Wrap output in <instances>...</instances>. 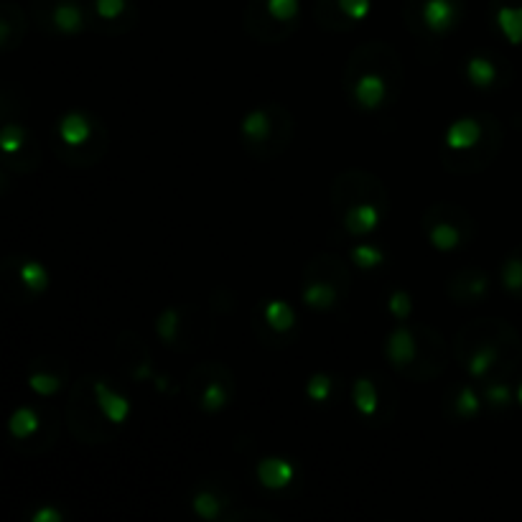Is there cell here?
Segmentation results:
<instances>
[{
	"mask_svg": "<svg viewBox=\"0 0 522 522\" xmlns=\"http://www.w3.org/2000/svg\"><path fill=\"white\" fill-rule=\"evenodd\" d=\"M451 357L477 385L489 380H512L522 365V339L500 316H484L461 326L451 342Z\"/></svg>",
	"mask_w": 522,
	"mask_h": 522,
	"instance_id": "1",
	"label": "cell"
},
{
	"mask_svg": "<svg viewBox=\"0 0 522 522\" xmlns=\"http://www.w3.org/2000/svg\"><path fill=\"white\" fill-rule=\"evenodd\" d=\"M342 87L354 110L365 115L388 113L405 87V69L395 46L385 41L357 46L344 64Z\"/></svg>",
	"mask_w": 522,
	"mask_h": 522,
	"instance_id": "2",
	"label": "cell"
},
{
	"mask_svg": "<svg viewBox=\"0 0 522 522\" xmlns=\"http://www.w3.org/2000/svg\"><path fill=\"white\" fill-rule=\"evenodd\" d=\"M502 141H505V130L494 115H459L444 130V143H441L444 169L456 176L482 174L484 169H489V163L500 156Z\"/></svg>",
	"mask_w": 522,
	"mask_h": 522,
	"instance_id": "3",
	"label": "cell"
},
{
	"mask_svg": "<svg viewBox=\"0 0 522 522\" xmlns=\"http://www.w3.org/2000/svg\"><path fill=\"white\" fill-rule=\"evenodd\" d=\"M382 349L390 367L410 382H431L449 367V344L444 334L418 321H398Z\"/></svg>",
	"mask_w": 522,
	"mask_h": 522,
	"instance_id": "4",
	"label": "cell"
},
{
	"mask_svg": "<svg viewBox=\"0 0 522 522\" xmlns=\"http://www.w3.org/2000/svg\"><path fill=\"white\" fill-rule=\"evenodd\" d=\"M110 135L105 123L87 110H67L51 128V151L69 169H92L105 158Z\"/></svg>",
	"mask_w": 522,
	"mask_h": 522,
	"instance_id": "5",
	"label": "cell"
},
{
	"mask_svg": "<svg viewBox=\"0 0 522 522\" xmlns=\"http://www.w3.org/2000/svg\"><path fill=\"white\" fill-rule=\"evenodd\" d=\"M296 133V120L281 102H265L253 107L240 120L242 148L258 161H273L288 151Z\"/></svg>",
	"mask_w": 522,
	"mask_h": 522,
	"instance_id": "6",
	"label": "cell"
},
{
	"mask_svg": "<svg viewBox=\"0 0 522 522\" xmlns=\"http://www.w3.org/2000/svg\"><path fill=\"white\" fill-rule=\"evenodd\" d=\"M352 288V273L349 260L337 255H314L304 268V283H301V301L314 314H326L337 309Z\"/></svg>",
	"mask_w": 522,
	"mask_h": 522,
	"instance_id": "7",
	"label": "cell"
},
{
	"mask_svg": "<svg viewBox=\"0 0 522 522\" xmlns=\"http://www.w3.org/2000/svg\"><path fill=\"white\" fill-rule=\"evenodd\" d=\"M64 421H67L69 433L77 438L79 444L97 446L113 441L118 426L110 423V418L105 416L100 400L95 395V382L92 375L79 377L72 382L67 398V410H64Z\"/></svg>",
	"mask_w": 522,
	"mask_h": 522,
	"instance_id": "8",
	"label": "cell"
},
{
	"mask_svg": "<svg viewBox=\"0 0 522 522\" xmlns=\"http://www.w3.org/2000/svg\"><path fill=\"white\" fill-rule=\"evenodd\" d=\"M184 395L199 413L217 416L232 405L237 395V377L225 362L207 360L189 370L184 380Z\"/></svg>",
	"mask_w": 522,
	"mask_h": 522,
	"instance_id": "9",
	"label": "cell"
},
{
	"mask_svg": "<svg viewBox=\"0 0 522 522\" xmlns=\"http://www.w3.org/2000/svg\"><path fill=\"white\" fill-rule=\"evenodd\" d=\"M421 230L436 253L449 255L472 245L477 237V222H474L472 212L459 204L436 202L423 212Z\"/></svg>",
	"mask_w": 522,
	"mask_h": 522,
	"instance_id": "10",
	"label": "cell"
},
{
	"mask_svg": "<svg viewBox=\"0 0 522 522\" xmlns=\"http://www.w3.org/2000/svg\"><path fill=\"white\" fill-rule=\"evenodd\" d=\"M156 334L176 352H194L212 339L214 311L207 314L197 304L169 306L156 316Z\"/></svg>",
	"mask_w": 522,
	"mask_h": 522,
	"instance_id": "11",
	"label": "cell"
},
{
	"mask_svg": "<svg viewBox=\"0 0 522 522\" xmlns=\"http://www.w3.org/2000/svg\"><path fill=\"white\" fill-rule=\"evenodd\" d=\"M301 21V0H247L245 31L260 44H283L291 39Z\"/></svg>",
	"mask_w": 522,
	"mask_h": 522,
	"instance_id": "12",
	"label": "cell"
},
{
	"mask_svg": "<svg viewBox=\"0 0 522 522\" xmlns=\"http://www.w3.org/2000/svg\"><path fill=\"white\" fill-rule=\"evenodd\" d=\"M59 416L46 403H26L8 418V438L21 454H44L57 444Z\"/></svg>",
	"mask_w": 522,
	"mask_h": 522,
	"instance_id": "13",
	"label": "cell"
},
{
	"mask_svg": "<svg viewBox=\"0 0 522 522\" xmlns=\"http://www.w3.org/2000/svg\"><path fill=\"white\" fill-rule=\"evenodd\" d=\"M191 510L204 522H247L265 520V517L273 520L268 512L247 507L235 487L225 479H202V484L191 494Z\"/></svg>",
	"mask_w": 522,
	"mask_h": 522,
	"instance_id": "14",
	"label": "cell"
},
{
	"mask_svg": "<svg viewBox=\"0 0 522 522\" xmlns=\"http://www.w3.org/2000/svg\"><path fill=\"white\" fill-rule=\"evenodd\" d=\"M349 398H352L357 416L367 426L380 428L393 423L395 410H398V390L380 372H365V375L354 377L349 385Z\"/></svg>",
	"mask_w": 522,
	"mask_h": 522,
	"instance_id": "15",
	"label": "cell"
},
{
	"mask_svg": "<svg viewBox=\"0 0 522 522\" xmlns=\"http://www.w3.org/2000/svg\"><path fill=\"white\" fill-rule=\"evenodd\" d=\"M466 0H405L403 18L408 29L428 39H444L461 26Z\"/></svg>",
	"mask_w": 522,
	"mask_h": 522,
	"instance_id": "16",
	"label": "cell"
},
{
	"mask_svg": "<svg viewBox=\"0 0 522 522\" xmlns=\"http://www.w3.org/2000/svg\"><path fill=\"white\" fill-rule=\"evenodd\" d=\"M362 204L390 209V191L382 184L380 176L362 169H347L334 176L332 189H329V207H332L334 217L344 209L362 207Z\"/></svg>",
	"mask_w": 522,
	"mask_h": 522,
	"instance_id": "17",
	"label": "cell"
},
{
	"mask_svg": "<svg viewBox=\"0 0 522 522\" xmlns=\"http://www.w3.org/2000/svg\"><path fill=\"white\" fill-rule=\"evenodd\" d=\"M250 324L255 337L270 349L288 347L298 337V316L283 298H260L250 316Z\"/></svg>",
	"mask_w": 522,
	"mask_h": 522,
	"instance_id": "18",
	"label": "cell"
},
{
	"mask_svg": "<svg viewBox=\"0 0 522 522\" xmlns=\"http://www.w3.org/2000/svg\"><path fill=\"white\" fill-rule=\"evenodd\" d=\"M0 161L3 169L18 176L34 174L41 166V146L31 128L13 115H3L0 125Z\"/></svg>",
	"mask_w": 522,
	"mask_h": 522,
	"instance_id": "19",
	"label": "cell"
},
{
	"mask_svg": "<svg viewBox=\"0 0 522 522\" xmlns=\"http://www.w3.org/2000/svg\"><path fill=\"white\" fill-rule=\"evenodd\" d=\"M31 16L51 36L85 34L92 26V8L85 0H31Z\"/></svg>",
	"mask_w": 522,
	"mask_h": 522,
	"instance_id": "20",
	"label": "cell"
},
{
	"mask_svg": "<svg viewBox=\"0 0 522 522\" xmlns=\"http://www.w3.org/2000/svg\"><path fill=\"white\" fill-rule=\"evenodd\" d=\"M0 283L18 301H36L49 291L51 276L41 260L31 255H6L0 263Z\"/></svg>",
	"mask_w": 522,
	"mask_h": 522,
	"instance_id": "21",
	"label": "cell"
},
{
	"mask_svg": "<svg viewBox=\"0 0 522 522\" xmlns=\"http://www.w3.org/2000/svg\"><path fill=\"white\" fill-rule=\"evenodd\" d=\"M372 11V0H314V21L319 29L344 34L357 23L367 21Z\"/></svg>",
	"mask_w": 522,
	"mask_h": 522,
	"instance_id": "22",
	"label": "cell"
},
{
	"mask_svg": "<svg viewBox=\"0 0 522 522\" xmlns=\"http://www.w3.org/2000/svg\"><path fill=\"white\" fill-rule=\"evenodd\" d=\"M31 393L41 400L57 398L69 385V362L64 357H39L29 365L26 375Z\"/></svg>",
	"mask_w": 522,
	"mask_h": 522,
	"instance_id": "23",
	"label": "cell"
},
{
	"mask_svg": "<svg viewBox=\"0 0 522 522\" xmlns=\"http://www.w3.org/2000/svg\"><path fill=\"white\" fill-rule=\"evenodd\" d=\"M464 77L474 90L492 92L510 79V67L494 51H474L464 62Z\"/></svg>",
	"mask_w": 522,
	"mask_h": 522,
	"instance_id": "24",
	"label": "cell"
},
{
	"mask_svg": "<svg viewBox=\"0 0 522 522\" xmlns=\"http://www.w3.org/2000/svg\"><path fill=\"white\" fill-rule=\"evenodd\" d=\"M492 291V276L482 268H459L446 278V296L459 306L482 304Z\"/></svg>",
	"mask_w": 522,
	"mask_h": 522,
	"instance_id": "25",
	"label": "cell"
},
{
	"mask_svg": "<svg viewBox=\"0 0 522 522\" xmlns=\"http://www.w3.org/2000/svg\"><path fill=\"white\" fill-rule=\"evenodd\" d=\"M484 408L487 405H484L482 390L474 382H456V385H451L444 395V403H441V413L451 423L477 421Z\"/></svg>",
	"mask_w": 522,
	"mask_h": 522,
	"instance_id": "26",
	"label": "cell"
},
{
	"mask_svg": "<svg viewBox=\"0 0 522 522\" xmlns=\"http://www.w3.org/2000/svg\"><path fill=\"white\" fill-rule=\"evenodd\" d=\"M92 26L102 34H128L138 21V8L133 0H92Z\"/></svg>",
	"mask_w": 522,
	"mask_h": 522,
	"instance_id": "27",
	"label": "cell"
},
{
	"mask_svg": "<svg viewBox=\"0 0 522 522\" xmlns=\"http://www.w3.org/2000/svg\"><path fill=\"white\" fill-rule=\"evenodd\" d=\"M115 354H118L120 365L128 372L133 382H153L156 380V367H153V357L148 352L146 342L135 332H123L115 344Z\"/></svg>",
	"mask_w": 522,
	"mask_h": 522,
	"instance_id": "28",
	"label": "cell"
},
{
	"mask_svg": "<svg viewBox=\"0 0 522 522\" xmlns=\"http://www.w3.org/2000/svg\"><path fill=\"white\" fill-rule=\"evenodd\" d=\"M255 477L268 492H286L298 482V466L286 456H263L255 466Z\"/></svg>",
	"mask_w": 522,
	"mask_h": 522,
	"instance_id": "29",
	"label": "cell"
},
{
	"mask_svg": "<svg viewBox=\"0 0 522 522\" xmlns=\"http://www.w3.org/2000/svg\"><path fill=\"white\" fill-rule=\"evenodd\" d=\"M29 31V16L18 3H0V51H16Z\"/></svg>",
	"mask_w": 522,
	"mask_h": 522,
	"instance_id": "30",
	"label": "cell"
},
{
	"mask_svg": "<svg viewBox=\"0 0 522 522\" xmlns=\"http://www.w3.org/2000/svg\"><path fill=\"white\" fill-rule=\"evenodd\" d=\"M489 16L512 46H522V0H489Z\"/></svg>",
	"mask_w": 522,
	"mask_h": 522,
	"instance_id": "31",
	"label": "cell"
},
{
	"mask_svg": "<svg viewBox=\"0 0 522 522\" xmlns=\"http://www.w3.org/2000/svg\"><path fill=\"white\" fill-rule=\"evenodd\" d=\"M92 382H95V395L100 400L102 410H105V416L110 418V423L118 428L125 426L130 413H133V405L125 398V393H120L113 382L105 380V377H92Z\"/></svg>",
	"mask_w": 522,
	"mask_h": 522,
	"instance_id": "32",
	"label": "cell"
},
{
	"mask_svg": "<svg viewBox=\"0 0 522 522\" xmlns=\"http://www.w3.org/2000/svg\"><path fill=\"white\" fill-rule=\"evenodd\" d=\"M500 286L507 296L522 301V242L512 247L500 265Z\"/></svg>",
	"mask_w": 522,
	"mask_h": 522,
	"instance_id": "33",
	"label": "cell"
},
{
	"mask_svg": "<svg viewBox=\"0 0 522 522\" xmlns=\"http://www.w3.org/2000/svg\"><path fill=\"white\" fill-rule=\"evenodd\" d=\"M479 390H482L484 405H487L489 410H494V413H505V410H510L512 405L517 403L515 385H512V380L482 382Z\"/></svg>",
	"mask_w": 522,
	"mask_h": 522,
	"instance_id": "34",
	"label": "cell"
},
{
	"mask_svg": "<svg viewBox=\"0 0 522 522\" xmlns=\"http://www.w3.org/2000/svg\"><path fill=\"white\" fill-rule=\"evenodd\" d=\"M347 260L354 265V268L377 270V268H382V265L388 263V253H385L380 245H375V242L360 240L357 245L349 247V258Z\"/></svg>",
	"mask_w": 522,
	"mask_h": 522,
	"instance_id": "35",
	"label": "cell"
},
{
	"mask_svg": "<svg viewBox=\"0 0 522 522\" xmlns=\"http://www.w3.org/2000/svg\"><path fill=\"white\" fill-rule=\"evenodd\" d=\"M334 395H337V377L329 372H314L306 382V398L314 405L332 403Z\"/></svg>",
	"mask_w": 522,
	"mask_h": 522,
	"instance_id": "36",
	"label": "cell"
},
{
	"mask_svg": "<svg viewBox=\"0 0 522 522\" xmlns=\"http://www.w3.org/2000/svg\"><path fill=\"white\" fill-rule=\"evenodd\" d=\"M388 314L395 321H410V316H413V296L403 291V288H395L388 296Z\"/></svg>",
	"mask_w": 522,
	"mask_h": 522,
	"instance_id": "37",
	"label": "cell"
},
{
	"mask_svg": "<svg viewBox=\"0 0 522 522\" xmlns=\"http://www.w3.org/2000/svg\"><path fill=\"white\" fill-rule=\"evenodd\" d=\"M67 520V512L62 510L54 502H46V505H39L34 512H31V522H64Z\"/></svg>",
	"mask_w": 522,
	"mask_h": 522,
	"instance_id": "38",
	"label": "cell"
},
{
	"mask_svg": "<svg viewBox=\"0 0 522 522\" xmlns=\"http://www.w3.org/2000/svg\"><path fill=\"white\" fill-rule=\"evenodd\" d=\"M515 395H517V405L522 408V377L517 380V385H515Z\"/></svg>",
	"mask_w": 522,
	"mask_h": 522,
	"instance_id": "39",
	"label": "cell"
}]
</instances>
